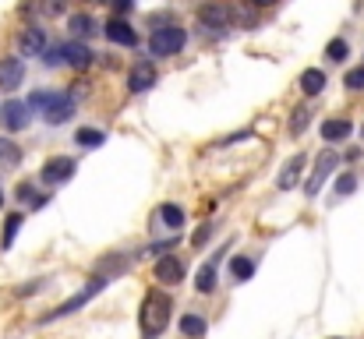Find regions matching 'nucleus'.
Wrapping results in <instances>:
<instances>
[{
	"mask_svg": "<svg viewBox=\"0 0 364 339\" xmlns=\"http://www.w3.org/2000/svg\"><path fill=\"white\" fill-rule=\"evenodd\" d=\"M21 78H25V64L18 57H4L0 60V89L4 92H14L21 85Z\"/></svg>",
	"mask_w": 364,
	"mask_h": 339,
	"instance_id": "nucleus-8",
	"label": "nucleus"
},
{
	"mask_svg": "<svg viewBox=\"0 0 364 339\" xmlns=\"http://www.w3.org/2000/svg\"><path fill=\"white\" fill-rule=\"evenodd\" d=\"M304 163H308V156H304V152H297V156H294V159H290V163L283 166V173L276 177V188H279V191H290V188H297Z\"/></svg>",
	"mask_w": 364,
	"mask_h": 339,
	"instance_id": "nucleus-12",
	"label": "nucleus"
},
{
	"mask_svg": "<svg viewBox=\"0 0 364 339\" xmlns=\"http://www.w3.org/2000/svg\"><path fill=\"white\" fill-rule=\"evenodd\" d=\"M336 166H340V156H336V152H322V156L315 159V170H311V177H308V184H304L308 198H315V195L322 191L326 177H329V173H333Z\"/></svg>",
	"mask_w": 364,
	"mask_h": 339,
	"instance_id": "nucleus-5",
	"label": "nucleus"
},
{
	"mask_svg": "<svg viewBox=\"0 0 364 339\" xmlns=\"http://www.w3.org/2000/svg\"><path fill=\"white\" fill-rule=\"evenodd\" d=\"M53 96H57V92H36V96L28 99V110H46V107L53 103Z\"/></svg>",
	"mask_w": 364,
	"mask_h": 339,
	"instance_id": "nucleus-30",
	"label": "nucleus"
},
{
	"mask_svg": "<svg viewBox=\"0 0 364 339\" xmlns=\"http://www.w3.org/2000/svg\"><path fill=\"white\" fill-rule=\"evenodd\" d=\"M251 4H262L265 7V4H276V0H251Z\"/></svg>",
	"mask_w": 364,
	"mask_h": 339,
	"instance_id": "nucleus-35",
	"label": "nucleus"
},
{
	"mask_svg": "<svg viewBox=\"0 0 364 339\" xmlns=\"http://www.w3.org/2000/svg\"><path fill=\"white\" fill-rule=\"evenodd\" d=\"M347 89H354V92H361V89H364V68H354V71L347 75Z\"/></svg>",
	"mask_w": 364,
	"mask_h": 339,
	"instance_id": "nucleus-32",
	"label": "nucleus"
},
{
	"mask_svg": "<svg viewBox=\"0 0 364 339\" xmlns=\"http://www.w3.org/2000/svg\"><path fill=\"white\" fill-rule=\"evenodd\" d=\"M0 124H4V131H25L28 127V103H18V99L4 103Z\"/></svg>",
	"mask_w": 364,
	"mask_h": 339,
	"instance_id": "nucleus-7",
	"label": "nucleus"
},
{
	"mask_svg": "<svg viewBox=\"0 0 364 339\" xmlns=\"http://www.w3.org/2000/svg\"><path fill=\"white\" fill-rule=\"evenodd\" d=\"M18 163H21L18 145H14V141H7V138H0V166H18Z\"/></svg>",
	"mask_w": 364,
	"mask_h": 339,
	"instance_id": "nucleus-23",
	"label": "nucleus"
},
{
	"mask_svg": "<svg viewBox=\"0 0 364 339\" xmlns=\"http://www.w3.org/2000/svg\"><path fill=\"white\" fill-rule=\"evenodd\" d=\"M170 311H173V301H170V294H163V290H152L145 301H141V315H138V325H141V333L152 339L159 336L166 325H170Z\"/></svg>",
	"mask_w": 364,
	"mask_h": 339,
	"instance_id": "nucleus-1",
	"label": "nucleus"
},
{
	"mask_svg": "<svg viewBox=\"0 0 364 339\" xmlns=\"http://www.w3.org/2000/svg\"><path fill=\"white\" fill-rule=\"evenodd\" d=\"M350 131H354V124H350L347 117H333V120L322 124V138H326V141H347Z\"/></svg>",
	"mask_w": 364,
	"mask_h": 339,
	"instance_id": "nucleus-14",
	"label": "nucleus"
},
{
	"mask_svg": "<svg viewBox=\"0 0 364 339\" xmlns=\"http://www.w3.org/2000/svg\"><path fill=\"white\" fill-rule=\"evenodd\" d=\"M103 286H107V279H103V276H92L85 290H78V294H75L71 301H64L60 308H53L50 315H43V325H50V322H57V318H68V315H75V311H78L82 304H89V301H92V297H96V294H100Z\"/></svg>",
	"mask_w": 364,
	"mask_h": 339,
	"instance_id": "nucleus-4",
	"label": "nucleus"
},
{
	"mask_svg": "<svg viewBox=\"0 0 364 339\" xmlns=\"http://www.w3.org/2000/svg\"><path fill=\"white\" fill-rule=\"evenodd\" d=\"M195 286H198V294H213V286H216V265H213V262L198 269V276H195Z\"/></svg>",
	"mask_w": 364,
	"mask_h": 339,
	"instance_id": "nucleus-20",
	"label": "nucleus"
},
{
	"mask_svg": "<svg viewBox=\"0 0 364 339\" xmlns=\"http://www.w3.org/2000/svg\"><path fill=\"white\" fill-rule=\"evenodd\" d=\"M230 272H234V279H251V276H255V262H251V258H234V262H230Z\"/></svg>",
	"mask_w": 364,
	"mask_h": 339,
	"instance_id": "nucleus-27",
	"label": "nucleus"
},
{
	"mask_svg": "<svg viewBox=\"0 0 364 339\" xmlns=\"http://www.w3.org/2000/svg\"><path fill=\"white\" fill-rule=\"evenodd\" d=\"M198 21H202L205 28H227V25L234 21V11H230L227 4L213 0V4H205V7L198 11Z\"/></svg>",
	"mask_w": 364,
	"mask_h": 339,
	"instance_id": "nucleus-6",
	"label": "nucleus"
},
{
	"mask_svg": "<svg viewBox=\"0 0 364 339\" xmlns=\"http://www.w3.org/2000/svg\"><path fill=\"white\" fill-rule=\"evenodd\" d=\"M127 85H131V92H145V89H152V85H156V68H152L149 60L134 64L131 75H127Z\"/></svg>",
	"mask_w": 364,
	"mask_h": 339,
	"instance_id": "nucleus-11",
	"label": "nucleus"
},
{
	"mask_svg": "<svg viewBox=\"0 0 364 339\" xmlns=\"http://www.w3.org/2000/svg\"><path fill=\"white\" fill-rule=\"evenodd\" d=\"M18 50H21V57H39V53H46V36H43V28H25V32L18 36Z\"/></svg>",
	"mask_w": 364,
	"mask_h": 339,
	"instance_id": "nucleus-10",
	"label": "nucleus"
},
{
	"mask_svg": "<svg viewBox=\"0 0 364 339\" xmlns=\"http://www.w3.org/2000/svg\"><path fill=\"white\" fill-rule=\"evenodd\" d=\"M114 7H117V11H127V7H131V0H114Z\"/></svg>",
	"mask_w": 364,
	"mask_h": 339,
	"instance_id": "nucleus-34",
	"label": "nucleus"
},
{
	"mask_svg": "<svg viewBox=\"0 0 364 339\" xmlns=\"http://www.w3.org/2000/svg\"><path fill=\"white\" fill-rule=\"evenodd\" d=\"M209 233H213L209 226H202V230H195V237H191V244H195V247H202V244L209 240Z\"/></svg>",
	"mask_w": 364,
	"mask_h": 339,
	"instance_id": "nucleus-33",
	"label": "nucleus"
},
{
	"mask_svg": "<svg viewBox=\"0 0 364 339\" xmlns=\"http://www.w3.org/2000/svg\"><path fill=\"white\" fill-rule=\"evenodd\" d=\"M184 28L181 25H163V28H156L152 36H149V50L156 53V57H173V53H181L184 50Z\"/></svg>",
	"mask_w": 364,
	"mask_h": 339,
	"instance_id": "nucleus-3",
	"label": "nucleus"
},
{
	"mask_svg": "<svg viewBox=\"0 0 364 339\" xmlns=\"http://www.w3.org/2000/svg\"><path fill=\"white\" fill-rule=\"evenodd\" d=\"M71 32H75L78 39L96 36V21H92V14H75V18H71Z\"/></svg>",
	"mask_w": 364,
	"mask_h": 339,
	"instance_id": "nucleus-21",
	"label": "nucleus"
},
{
	"mask_svg": "<svg viewBox=\"0 0 364 339\" xmlns=\"http://www.w3.org/2000/svg\"><path fill=\"white\" fill-rule=\"evenodd\" d=\"M347 53H350L347 39H340V36H336V39H329V46H326V57H329V60H336V64H340V60H347Z\"/></svg>",
	"mask_w": 364,
	"mask_h": 339,
	"instance_id": "nucleus-25",
	"label": "nucleus"
},
{
	"mask_svg": "<svg viewBox=\"0 0 364 339\" xmlns=\"http://www.w3.org/2000/svg\"><path fill=\"white\" fill-rule=\"evenodd\" d=\"M96 60V53L85 46V43H64V46H53V50H46V64L50 68H57V64H68V68H89Z\"/></svg>",
	"mask_w": 364,
	"mask_h": 339,
	"instance_id": "nucleus-2",
	"label": "nucleus"
},
{
	"mask_svg": "<svg viewBox=\"0 0 364 339\" xmlns=\"http://www.w3.org/2000/svg\"><path fill=\"white\" fill-rule=\"evenodd\" d=\"M75 141H78L82 149H100V145H103V131H92V127H82Z\"/></svg>",
	"mask_w": 364,
	"mask_h": 339,
	"instance_id": "nucleus-26",
	"label": "nucleus"
},
{
	"mask_svg": "<svg viewBox=\"0 0 364 339\" xmlns=\"http://www.w3.org/2000/svg\"><path fill=\"white\" fill-rule=\"evenodd\" d=\"M64 7H68V0H43V4H39V11H43V14H50V18H57Z\"/></svg>",
	"mask_w": 364,
	"mask_h": 339,
	"instance_id": "nucleus-31",
	"label": "nucleus"
},
{
	"mask_svg": "<svg viewBox=\"0 0 364 339\" xmlns=\"http://www.w3.org/2000/svg\"><path fill=\"white\" fill-rule=\"evenodd\" d=\"M361 138H364V124H361Z\"/></svg>",
	"mask_w": 364,
	"mask_h": 339,
	"instance_id": "nucleus-36",
	"label": "nucleus"
},
{
	"mask_svg": "<svg viewBox=\"0 0 364 339\" xmlns=\"http://www.w3.org/2000/svg\"><path fill=\"white\" fill-rule=\"evenodd\" d=\"M301 89H304V96H318V92L326 89V75H322L318 68H308V71L301 75Z\"/></svg>",
	"mask_w": 364,
	"mask_h": 339,
	"instance_id": "nucleus-17",
	"label": "nucleus"
},
{
	"mask_svg": "<svg viewBox=\"0 0 364 339\" xmlns=\"http://www.w3.org/2000/svg\"><path fill=\"white\" fill-rule=\"evenodd\" d=\"M358 191V177L354 173H340V181H336V195L343 198V195H354Z\"/></svg>",
	"mask_w": 364,
	"mask_h": 339,
	"instance_id": "nucleus-29",
	"label": "nucleus"
},
{
	"mask_svg": "<svg viewBox=\"0 0 364 339\" xmlns=\"http://www.w3.org/2000/svg\"><path fill=\"white\" fill-rule=\"evenodd\" d=\"M308 120H311L308 107H297V110H294V120H290V134H301V131L308 127Z\"/></svg>",
	"mask_w": 364,
	"mask_h": 339,
	"instance_id": "nucleus-28",
	"label": "nucleus"
},
{
	"mask_svg": "<svg viewBox=\"0 0 364 339\" xmlns=\"http://www.w3.org/2000/svg\"><path fill=\"white\" fill-rule=\"evenodd\" d=\"M18 198H21L25 205H32V209H43V205H46V195H39L28 181H21V184H18Z\"/></svg>",
	"mask_w": 364,
	"mask_h": 339,
	"instance_id": "nucleus-19",
	"label": "nucleus"
},
{
	"mask_svg": "<svg viewBox=\"0 0 364 339\" xmlns=\"http://www.w3.org/2000/svg\"><path fill=\"white\" fill-rule=\"evenodd\" d=\"M156 279H159V283H181V279H184V265H181L173 254H166V258H159V265H156Z\"/></svg>",
	"mask_w": 364,
	"mask_h": 339,
	"instance_id": "nucleus-15",
	"label": "nucleus"
},
{
	"mask_svg": "<svg viewBox=\"0 0 364 339\" xmlns=\"http://www.w3.org/2000/svg\"><path fill=\"white\" fill-rule=\"evenodd\" d=\"M0 205H4V195H0Z\"/></svg>",
	"mask_w": 364,
	"mask_h": 339,
	"instance_id": "nucleus-37",
	"label": "nucleus"
},
{
	"mask_svg": "<svg viewBox=\"0 0 364 339\" xmlns=\"http://www.w3.org/2000/svg\"><path fill=\"white\" fill-rule=\"evenodd\" d=\"M205 329H209V325H205V318H198V315H184V318H181V333H184V336L202 339Z\"/></svg>",
	"mask_w": 364,
	"mask_h": 339,
	"instance_id": "nucleus-18",
	"label": "nucleus"
},
{
	"mask_svg": "<svg viewBox=\"0 0 364 339\" xmlns=\"http://www.w3.org/2000/svg\"><path fill=\"white\" fill-rule=\"evenodd\" d=\"M71 117H75L71 96H53V103L46 107V120H50V124H64V120H71Z\"/></svg>",
	"mask_w": 364,
	"mask_h": 339,
	"instance_id": "nucleus-16",
	"label": "nucleus"
},
{
	"mask_svg": "<svg viewBox=\"0 0 364 339\" xmlns=\"http://www.w3.org/2000/svg\"><path fill=\"white\" fill-rule=\"evenodd\" d=\"M71 173H75V159H68V156H57V159H50L43 166V181L46 184H64V181H71Z\"/></svg>",
	"mask_w": 364,
	"mask_h": 339,
	"instance_id": "nucleus-9",
	"label": "nucleus"
},
{
	"mask_svg": "<svg viewBox=\"0 0 364 339\" xmlns=\"http://www.w3.org/2000/svg\"><path fill=\"white\" fill-rule=\"evenodd\" d=\"M18 226H21V216H18V212H11V216L4 220V233H0V247H11V244H14V233H18Z\"/></svg>",
	"mask_w": 364,
	"mask_h": 339,
	"instance_id": "nucleus-24",
	"label": "nucleus"
},
{
	"mask_svg": "<svg viewBox=\"0 0 364 339\" xmlns=\"http://www.w3.org/2000/svg\"><path fill=\"white\" fill-rule=\"evenodd\" d=\"M107 39H110L114 46H134V43H138V32H134L124 18H110V25H107Z\"/></svg>",
	"mask_w": 364,
	"mask_h": 339,
	"instance_id": "nucleus-13",
	"label": "nucleus"
},
{
	"mask_svg": "<svg viewBox=\"0 0 364 339\" xmlns=\"http://www.w3.org/2000/svg\"><path fill=\"white\" fill-rule=\"evenodd\" d=\"M159 220H163V223H166L170 230H173V233H177V230L184 226V212H181L177 205H159Z\"/></svg>",
	"mask_w": 364,
	"mask_h": 339,
	"instance_id": "nucleus-22",
	"label": "nucleus"
}]
</instances>
